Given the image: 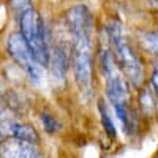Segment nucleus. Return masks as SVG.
<instances>
[{"label":"nucleus","mask_w":158,"mask_h":158,"mask_svg":"<svg viewBox=\"0 0 158 158\" xmlns=\"http://www.w3.org/2000/svg\"><path fill=\"white\" fill-rule=\"evenodd\" d=\"M108 36L111 41L112 56L115 59V63L118 65V68L122 70L123 76L133 84L135 87H141L144 81V71L142 65L138 57V54L133 51V48L130 46L127 41V38L122 32V25L118 21H112L108 25Z\"/></svg>","instance_id":"f257e3e1"},{"label":"nucleus","mask_w":158,"mask_h":158,"mask_svg":"<svg viewBox=\"0 0 158 158\" xmlns=\"http://www.w3.org/2000/svg\"><path fill=\"white\" fill-rule=\"evenodd\" d=\"M73 40V73L74 82L84 97H90L94 82V54H92V33H74Z\"/></svg>","instance_id":"f03ea898"},{"label":"nucleus","mask_w":158,"mask_h":158,"mask_svg":"<svg viewBox=\"0 0 158 158\" xmlns=\"http://www.w3.org/2000/svg\"><path fill=\"white\" fill-rule=\"evenodd\" d=\"M19 29L24 41L27 43L29 49L40 65H48L49 62V51L44 36V25L40 15L35 10H27L19 16Z\"/></svg>","instance_id":"7ed1b4c3"},{"label":"nucleus","mask_w":158,"mask_h":158,"mask_svg":"<svg viewBox=\"0 0 158 158\" xmlns=\"http://www.w3.org/2000/svg\"><path fill=\"white\" fill-rule=\"evenodd\" d=\"M101 70L106 79V94L112 104H127L128 101V84L125 76L120 73V68L115 63L112 51L106 46H101L100 51Z\"/></svg>","instance_id":"20e7f679"},{"label":"nucleus","mask_w":158,"mask_h":158,"mask_svg":"<svg viewBox=\"0 0 158 158\" xmlns=\"http://www.w3.org/2000/svg\"><path fill=\"white\" fill-rule=\"evenodd\" d=\"M6 49L10 52V56L19 63V67L29 74L30 81L38 84L43 77V65H40V62L35 59L32 54V51L29 49L27 43L24 41V38L21 33H13L8 41H6Z\"/></svg>","instance_id":"39448f33"},{"label":"nucleus","mask_w":158,"mask_h":158,"mask_svg":"<svg viewBox=\"0 0 158 158\" xmlns=\"http://www.w3.org/2000/svg\"><path fill=\"white\" fill-rule=\"evenodd\" d=\"M0 156L8 158H38L41 153L38 152L35 144L22 141L18 138H5L0 141Z\"/></svg>","instance_id":"423d86ee"},{"label":"nucleus","mask_w":158,"mask_h":158,"mask_svg":"<svg viewBox=\"0 0 158 158\" xmlns=\"http://www.w3.org/2000/svg\"><path fill=\"white\" fill-rule=\"evenodd\" d=\"M70 33H94V19L84 5H76L67 13Z\"/></svg>","instance_id":"0eeeda50"},{"label":"nucleus","mask_w":158,"mask_h":158,"mask_svg":"<svg viewBox=\"0 0 158 158\" xmlns=\"http://www.w3.org/2000/svg\"><path fill=\"white\" fill-rule=\"evenodd\" d=\"M48 63L51 65V73L56 84L63 85L65 81H67V71H68V54L65 51V48L57 44L49 54Z\"/></svg>","instance_id":"6e6552de"},{"label":"nucleus","mask_w":158,"mask_h":158,"mask_svg":"<svg viewBox=\"0 0 158 158\" xmlns=\"http://www.w3.org/2000/svg\"><path fill=\"white\" fill-rule=\"evenodd\" d=\"M10 136L22 139V141H27V142H32V144H38L40 142L38 131L32 125H27V123H11Z\"/></svg>","instance_id":"1a4fd4ad"},{"label":"nucleus","mask_w":158,"mask_h":158,"mask_svg":"<svg viewBox=\"0 0 158 158\" xmlns=\"http://www.w3.org/2000/svg\"><path fill=\"white\" fill-rule=\"evenodd\" d=\"M112 106H114V109H115L117 118L122 122L125 131H128L130 135H133L135 131H136V125H138L135 112H131V111L128 109L127 104H112Z\"/></svg>","instance_id":"9d476101"},{"label":"nucleus","mask_w":158,"mask_h":158,"mask_svg":"<svg viewBox=\"0 0 158 158\" xmlns=\"http://www.w3.org/2000/svg\"><path fill=\"white\" fill-rule=\"evenodd\" d=\"M139 44L146 49L149 54H153V56L158 57V30L139 33Z\"/></svg>","instance_id":"9b49d317"},{"label":"nucleus","mask_w":158,"mask_h":158,"mask_svg":"<svg viewBox=\"0 0 158 158\" xmlns=\"http://www.w3.org/2000/svg\"><path fill=\"white\" fill-rule=\"evenodd\" d=\"M139 106H141L142 114H146V115H153L156 112V103H155V98L150 94V90H147V89L141 90V94H139Z\"/></svg>","instance_id":"f8f14e48"},{"label":"nucleus","mask_w":158,"mask_h":158,"mask_svg":"<svg viewBox=\"0 0 158 158\" xmlns=\"http://www.w3.org/2000/svg\"><path fill=\"white\" fill-rule=\"evenodd\" d=\"M98 111H100V117H101V123H103V128L106 131V135L111 136V138H115V127L112 123V118L109 115V111L106 108V104H104L103 100L98 101Z\"/></svg>","instance_id":"ddd939ff"},{"label":"nucleus","mask_w":158,"mask_h":158,"mask_svg":"<svg viewBox=\"0 0 158 158\" xmlns=\"http://www.w3.org/2000/svg\"><path fill=\"white\" fill-rule=\"evenodd\" d=\"M41 122H43V125H44V130L49 131V133H56V131L60 130V123H59L48 111H44V112L41 114Z\"/></svg>","instance_id":"4468645a"},{"label":"nucleus","mask_w":158,"mask_h":158,"mask_svg":"<svg viewBox=\"0 0 158 158\" xmlns=\"http://www.w3.org/2000/svg\"><path fill=\"white\" fill-rule=\"evenodd\" d=\"M10 6H11V10L15 11L18 16H21L24 11H27V10L32 8V2H30V0H11Z\"/></svg>","instance_id":"2eb2a0df"},{"label":"nucleus","mask_w":158,"mask_h":158,"mask_svg":"<svg viewBox=\"0 0 158 158\" xmlns=\"http://www.w3.org/2000/svg\"><path fill=\"white\" fill-rule=\"evenodd\" d=\"M152 85H153L155 94L158 97V62L155 63V68H153V73H152Z\"/></svg>","instance_id":"dca6fc26"},{"label":"nucleus","mask_w":158,"mask_h":158,"mask_svg":"<svg viewBox=\"0 0 158 158\" xmlns=\"http://www.w3.org/2000/svg\"><path fill=\"white\" fill-rule=\"evenodd\" d=\"M149 2L152 3V6H153V8H156V10H158V0H149Z\"/></svg>","instance_id":"f3484780"},{"label":"nucleus","mask_w":158,"mask_h":158,"mask_svg":"<svg viewBox=\"0 0 158 158\" xmlns=\"http://www.w3.org/2000/svg\"><path fill=\"white\" fill-rule=\"evenodd\" d=\"M0 141H2V136H0Z\"/></svg>","instance_id":"a211bd4d"}]
</instances>
